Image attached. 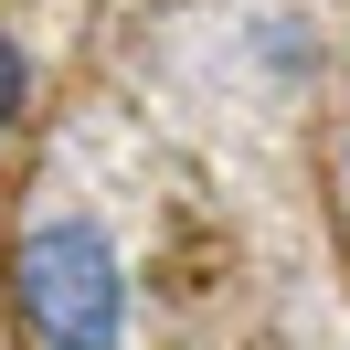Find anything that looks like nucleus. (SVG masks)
I'll return each mask as SVG.
<instances>
[{
	"label": "nucleus",
	"mask_w": 350,
	"mask_h": 350,
	"mask_svg": "<svg viewBox=\"0 0 350 350\" xmlns=\"http://www.w3.org/2000/svg\"><path fill=\"white\" fill-rule=\"evenodd\" d=\"M11 117H22V43L0 32V128H11Z\"/></svg>",
	"instance_id": "2"
},
{
	"label": "nucleus",
	"mask_w": 350,
	"mask_h": 350,
	"mask_svg": "<svg viewBox=\"0 0 350 350\" xmlns=\"http://www.w3.org/2000/svg\"><path fill=\"white\" fill-rule=\"evenodd\" d=\"M11 297L43 350H128V255L96 213H43L11 244Z\"/></svg>",
	"instance_id": "1"
}]
</instances>
